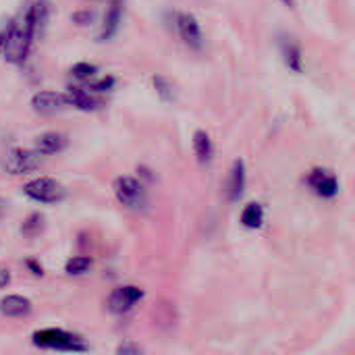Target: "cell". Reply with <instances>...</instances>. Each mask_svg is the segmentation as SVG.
<instances>
[{
	"label": "cell",
	"mask_w": 355,
	"mask_h": 355,
	"mask_svg": "<svg viewBox=\"0 0 355 355\" xmlns=\"http://www.w3.org/2000/svg\"><path fill=\"white\" fill-rule=\"evenodd\" d=\"M31 343L40 349H52V352H69V354H79L87 352V343L69 331L62 329H42L31 335Z\"/></svg>",
	"instance_id": "6da1fadb"
},
{
	"label": "cell",
	"mask_w": 355,
	"mask_h": 355,
	"mask_svg": "<svg viewBox=\"0 0 355 355\" xmlns=\"http://www.w3.org/2000/svg\"><path fill=\"white\" fill-rule=\"evenodd\" d=\"M31 35L27 33V29L23 27L21 21H12L8 23L6 27V33H4V44H2V54H4V60H8L10 64H21L29 50H31Z\"/></svg>",
	"instance_id": "7a4b0ae2"
},
{
	"label": "cell",
	"mask_w": 355,
	"mask_h": 355,
	"mask_svg": "<svg viewBox=\"0 0 355 355\" xmlns=\"http://www.w3.org/2000/svg\"><path fill=\"white\" fill-rule=\"evenodd\" d=\"M114 196L121 206L133 212H141L148 206V191L135 177H119L114 181Z\"/></svg>",
	"instance_id": "3957f363"
},
{
	"label": "cell",
	"mask_w": 355,
	"mask_h": 355,
	"mask_svg": "<svg viewBox=\"0 0 355 355\" xmlns=\"http://www.w3.org/2000/svg\"><path fill=\"white\" fill-rule=\"evenodd\" d=\"M23 193L37 204H58L67 198V189L52 177H37L23 185Z\"/></svg>",
	"instance_id": "277c9868"
},
{
	"label": "cell",
	"mask_w": 355,
	"mask_h": 355,
	"mask_svg": "<svg viewBox=\"0 0 355 355\" xmlns=\"http://www.w3.org/2000/svg\"><path fill=\"white\" fill-rule=\"evenodd\" d=\"M173 27L183 44H187L193 50H200L204 46V33L200 21L191 12H175L173 15Z\"/></svg>",
	"instance_id": "5b68a950"
},
{
	"label": "cell",
	"mask_w": 355,
	"mask_h": 355,
	"mask_svg": "<svg viewBox=\"0 0 355 355\" xmlns=\"http://www.w3.org/2000/svg\"><path fill=\"white\" fill-rule=\"evenodd\" d=\"M42 164V154L37 150H21V148H12L6 158H4V168L10 175H25L31 173L35 168H40Z\"/></svg>",
	"instance_id": "8992f818"
},
{
	"label": "cell",
	"mask_w": 355,
	"mask_h": 355,
	"mask_svg": "<svg viewBox=\"0 0 355 355\" xmlns=\"http://www.w3.org/2000/svg\"><path fill=\"white\" fill-rule=\"evenodd\" d=\"M141 300H144V289H139L135 285H121L110 293L108 310L116 316H123V314L131 312Z\"/></svg>",
	"instance_id": "52a82bcc"
},
{
	"label": "cell",
	"mask_w": 355,
	"mask_h": 355,
	"mask_svg": "<svg viewBox=\"0 0 355 355\" xmlns=\"http://www.w3.org/2000/svg\"><path fill=\"white\" fill-rule=\"evenodd\" d=\"M306 183L322 200H333L339 193V179L329 168H314V171H310Z\"/></svg>",
	"instance_id": "ba28073f"
},
{
	"label": "cell",
	"mask_w": 355,
	"mask_h": 355,
	"mask_svg": "<svg viewBox=\"0 0 355 355\" xmlns=\"http://www.w3.org/2000/svg\"><path fill=\"white\" fill-rule=\"evenodd\" d=\"M245 185H248V171H245V162L243 160H235L229 173V181H227V196L229 202H239L245 193Z\"/></svg>",
	"instance_id": "9c48e42d"
},
{
	"label": "cell",
	"mask_w": 355,
	"mask_h": 355,
	"mask_svg": "<svg viewBox=\"0 0 355 355\" xmlns=\"http://www.w3.org/2000/svg\"><path fill=\"white\" fill-rule=\"evenodd\" d=\"M67 106L64 94L58 92H37L31 98V108L40 114H54Z\"/></svg>",
	"instance_id": "30bf717a"
},
{
	"label": "cell",
	"mask_w": 355,
	"mask_h": 355,
	"mask_svg": "<svg viewBox=\"0 0 355 355\" xmlns=\"http://www.w3.org/2000/svg\"><path fill=\"white\" fill-rule=\"evenodd\" d=\"M64 100H67V106H73V108L83 110V112H92V110H98L102 106L100 100L83 87H69L64 92Z\"/></svg>",
	"instance_id": "8fae6325"
},
{
	"label": "cell",
	"mask_w": 355,
	"mask_h": 355,
	"mask_svg": "<svg viewBox=\"0 0 355 355\" xmlns=\"http://www.w3.org/2000/svg\"><path fill=\"white\" fill-rule=\"evenodd\" d=\"M33 310V304L23 295H6L0 300V314L6 318H25Z\"/></svg>",
	"instance_id": "7c38bea8"
},
{
	"label": "cell",
	"mask_w": 355,
	"mask_h": 355,
	"mask_svg": "<svg viewBox=\"0 0 355 355\" xmlns=\"http://www.w3.org/2000/svg\"><path fill=\"white\" fill-rule=\"evenodd\" d=\"M69 139L64 133H58V131H48V133H42L37 139H35V150L42 154V156H52V154H58L67 148Z\"/></svg>",
	"instance_id": "4fadbf2b"
},
{
	"label": "cell",
	"mask_w": 355,
	"mask_h": 355,
	"mask_svg": "<svg viewBox=\"0 0 355 355\" xmlns=\"http://www.w3.org/2000/svg\"><path fill=\"white\" fill-rule=\"evenodd\" d=\"M121 21H123V0H112L110 8L106 10V17H104V25H102V31H100V42L110 40L119 31Z\"/></svg>",
	"instance_id": "5bb4252c"
},
{
	"label": "cell",
	"mask_w": 355,
	"mask_h": 355,
	"mask_svg": "<svg viewBox=\"0 0 355 355\" xmlns=\"http://www.w3.org/2000/svg\"><path fill=\"white\" fill-rule=\"evenodd\" d=\"M281 52H283V60L289 67V71L293 73H302L304 71V56H302V48L293 37H283L281 42Z\"/></svg>",
	"instance_id": "9a60e30c"
},
{
	"label": "cell",
	"mask_w": 355,
	"mask_h": 355,
	"mask_svg": "<svg viewBox=\"0 0 355 355\" xmlns=\"http://www.w3.org/2000/svg\"><path fill=\"white\" fill-rule=\"evenodd\" d=\"M193 152L202 164H210L214 158V144H212L210 135L202 129H198L193 133Z\"/></svg>",
	"instance_id": "2e32d148"
},
{
	"label": "cell",
	"mask_w": 355,
	"mask_h": 355,
	"mask_svg": "<svg viewBox=\"0 0 355 355\" xmlns=\"http://www.w3.org/2000/svg\"><path fill=\"white\" fill-rule=\"evenodd\" d=\"M241 225L245 229H260L264 225V208L258 202H252L241 212Z\"/></svg>",
	"instance_id": "e0dca14e"
},
{
	"label": "cell",
	"mask_w": 355,
	"mask_h": 355,
	"mask_svg": "<svg viewBox=\"0 0 355 355\" xmlns=\"http://www.w3.org/2000/svg\"><path fill=\"white\" fill-rule=\"evenodd\" d=\"M89 268H92V258H87V256H75V258L67 260V264H64V272L71 277H81Z\"/></svg>",
	"instance_id": "ac0fdd59"
},
{
	"label": "cell",
	"mask_w": 355,
	"mask_h": 355,
	"mask_svg": "<svg viewBox=\"0 0 355 355\" xmlns=\"http://www.w3.org/2000/svg\"><path fill=\"white\" fill-rule=\"evenodd\" d=\"M152 83H154V87H156V94L160 96V100H164V102H173L175 100V85L166 79V77H154L152 79Z\"/></svg>",
	"instance_id": "d6986e66"
},
{
	"label": "cell",
	"mask_w": 355,
	"mask_h": 355,
	"mask_svg": "<svg viewBox=\"0 0 355 355\" xmlns=\"http://www.w3.org/2000/svg\"><path fill=\"white\" fill-rule=\"evenodd\" d=\"M96 73H98V67L92 64V62H77L71 69V75L75 79H79V81H89V79L96 77Z\"/></svg>",
	"instance_id": "ffe728a7"
},
{
	"label": "cell",
	"mask_w": 355,
	"mask_h": 355,
	"mask_svg": "<svg viewBox=\"0 0 355 355\" xmlns=\"http://www.w3.org/2000/svg\"><path fill=\"white\" fill-rule=\"evenodd\" d=\"M42 227H44V216L42 214H31V216L25 218V223L21 227V233L25 237H35L42 231Z\"/></svg>",
	"instance_id": "44dd1931"
},
{
	"label": "cell",
	"mask_w": 355,
	"mask_h": 355,
	"mask_svg": "<svg viewBox=\"0 0 355 355\" xmlns=\"http://www.w3.org/2000/svg\"><path fill=\"white\" fill-rule=\"evenodd\" d=\"M114 85H116V79L112 77V75H104L102 79H98V81H94L92 83V89L94 92H110V89H114Z\"/></svg>",
	"instance_id": "7402d4cb"
},
{
	"label": "cell",
	"mask_w": 355,
	"mask_h": 355,
	"mask_svg": "<svg viewBox=\"0 0 355 355\" xmlns=\"http://www.w3.org/2000/svg\"><path fill=\"white\" fill-rule=\"evenodd\" d=\"M92 19H94V15H92L89 10H83V12H75V15H73V21L79 23V25H85V23H89Z\"/></svg>",
	"instance_id": "603a6c76"
},
{
	"label": "cell",
	"mask_w": 355,
	"mask_h": 355,
	"mask_svg": "<svg viewBox=\"0 0 355 355\" xmlns=\"http://www.w3.org/2000/svg\"><path fill=\"white\" fill-rule=\"evenodd\" d=\"M144 349L139 345H131V343H125L121 347H116V354H141Z\"/></svg>",
	"instance_id": "cb8c5ba5"
},
{
	"label": "cell",
	"mask_w": 355,
	"mask_h": 355,
	"mask_svg": "<svg viewBox=\"0 0 355 355\" xmlns=\"http://www.w3.org/2000/svg\"><path fill=\"white\" fill-rule=\"evenodd\" d=\"M10 285V270L6 266H0V289Z\"/></svg>",
	"instance_id": "d4e9b609"
},
{
	"label": "cell",
	"mask_w": 355,
	"mask_h": 355,
	"mask_svg": "<svg viewBox=\"0 0 355 355\" xmlns=\"http://www.w3.org/2000/svg\"><path fill=\"white\" fill-rule=\"evenodd\" d=\"M27 268H29L35 277H42V275H44V272H42V266H37L33 260H27Z\"/></svg>",
	"instance_id": "484cf974"
},
{
	"label": "cell",
	"mask_w": 355,
	"mask_h": 355,
	"mask_svg": "<svg viewBox=\"0 0 355 355\" xmlns=\"http://www.w3.org/2000/svg\"><path fill=\"white\" fill-rule=\"evenodd\" d=\"M4 33H6V29H0V52H2V44H4Z\"/></svg>",
	"instance_id": "4316f807"
},
{
	"label": "cell",
	"mask_w": 355,
	"mask_h": 355,
	"mask_svg": "<svg viewBox=\"0 0 355 355\" xmlns=\"http://www.w3.org/2000/svg\"><path fill=\"white\" fill-rule=\"evenodd\" d=\"M283 2H285V4H287L289 8H293V6L297 4V0H283Z\"/></svg>",
	"instance_id": "83f0119b"
},
{
	"label": "cell",
	"mask_w": 355,
	"mask_h": 355,
	"mask_svg": "<svg viewBox=\"0 0 355 355\" xmlns=\"http://www.w3.org/2000/svg\"><path fill=\"white\" fill-rule=\"evenodd\" d=\"M4 210H6V204H4V200H0V216L4 214Z\"/></svg>",
	"instance_id": "f1b7e54d"
}]
</instances>
